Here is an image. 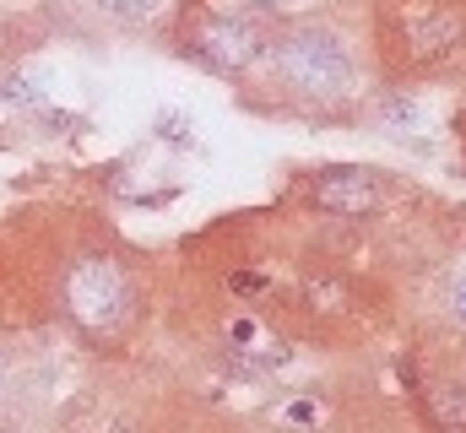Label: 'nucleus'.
<instances>
[{
  "mask_svg": "<svg viewBox=\"0 0 466 433\" xmlns=\"http://www.w3.org/2000/svg\"><path fill=\"white\" fill-rule=\"evenodd\" d=\"M272 65L288 93L309 98V103H342L358 93V65H353V49L342 44L337 28H325L315 17L304 22H288L272 33Z\"/></svg>",
  "mask_w": 466,
  "mask_h": 433,
  "instance_id": "1",
  "label": "nucleus"
},
{
  "mask_svg": "<svg viewBox=\"0 0 466 433\" xmlns=\"http://www.w3.org/2000/svg\"><path fill=\"white\" fill-rule=\"evenodd\" d=\"M60 298H65V315L77 320V331H87L98 341H114L136 320V276L114 255H82V260L65 266Z\"/></svg>",
  "mask_w": 466,
  "mask_h": 433,
  "instance_id": "2",
  "label": "nucleus"
},
{
  "mask_svg": "<svg viewBox=\"0 0 466 433\" xmlns=\"http://www.w3.org/2000/svg\"><path fill=\"white\" fill-rule=\"evenodd\" d=\"M184 54H195L217 77H244L255 60L272 54V28L244 12H201L184 28Z\"/></svg>",
  "mask_w": 466,
  "mask_h": 433,
  "instance_id": "3",
  "label": "nucleus"
},
{
  "mask_svg": "<svg viewBox=\"0 0 466 433\" xmlns=\"http://www.w3.org/2000/svg\"><path fill=\"white\" fill-rule=\"evenodd\" d=\"M385 200H390L385 174L364 168V163H337V168H320L309 179V206L325 211V216H342V223H364Z\"/></svg>",
  "mask_w": 466,
  "mask_h": 433,
  "instance_id": "4",
  "label": "nucleus"
},
{
  "mask_svg": "<svg viewBox=\"0 0 466 433\" xmlns=\"http://www.w3.org/2000/svg\"><path fill=\"white\" fill-rule=\"evenodd\" d=\"M466 44V12L455 0H418L413 17H402V49L418 65H439Z\"/></svg>",
  "mask_w": 466,
  "mask_h": 433,
  "instance_id": "5",
  "label": "nucleus"
},
{
  "mask_svg": "<svg viewBox=\"0 0 466 433\" xmlns=\"http://www.w3.org/2000/svg\"><path fill=\"white\" fill-rule=\"evenodd\" d=\"M158 6H163V0H98V12L114 17V22H147Z\"/></svg>",
  "mask_w": 466,
  "mask_h": 433,
  "instance_id": "6",
  "label": "nucleus"
},
{
  "mask_svg": "<svg viewBox=\"0 0 466 433\" xmlns=\"http://www.w3.org/2000/svg\"><path fill=\"white\" fill-rule=\"evenodd\" d=\"M260 12H293V6H304V0H255Z\"/></svg>",
  "mask_w": 466,
  "mask_h": 433,
  "instance_id": "7",
  "label": "nucleus"
},
{
  "mask_svg": "<svg viewBox=\"0 0 466 433\" xmlns=\"http://www.w3.org/2000/svg\"><path fill=\"white\" fill-rule=\"evenodd\" d=\"M0 38H6V28H0Z\"/></svg>",
  "mask_w": 466,
  "mask_h": 433,
  "instance_id": "8",
  "label": "nucleus"
}]
</instances>
